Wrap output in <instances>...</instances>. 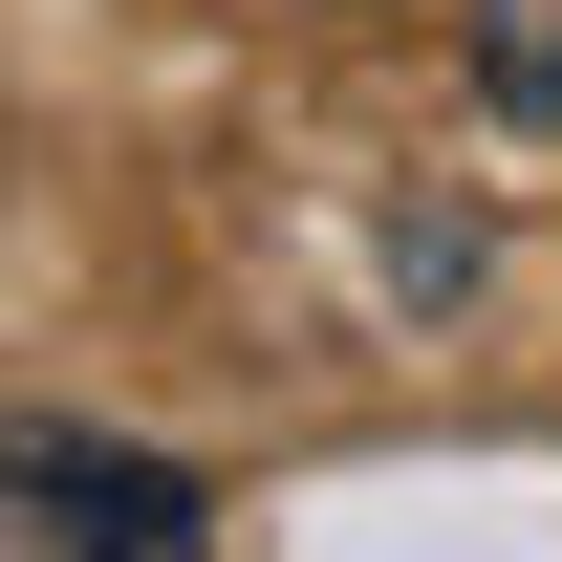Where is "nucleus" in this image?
<instances>
[{
	"instance_id": "1",
	"label": "nucleus",
	"mask_w": 562,
	"mask_h": 562,
	"mask_svg": "<svg viewBox=\"0 0 562 562\" xmlns=\"http://www.w3.org/2000/svg\"><path fill=\"white\" fill-rule=\"evenodd\" d=\"M0 541L22 562H216V497L131 432H66V412H0Z\"/></svg>"
},
{
	"instance_id": "2",
	"label": "nucleus",
	"mask_w": 562,
	"mask_h": 562,
	"mask_svg": "<svg viewBox=\"0 0 562 562\" xmlns=\"http://www.w3.org/2000/svg\"><path fill=\"white\" fill-rule=\"evenodd\" d=\"M454 44H476V109H497V131L562 151V0H454Z\"/></svg>"
}]
</instances>
